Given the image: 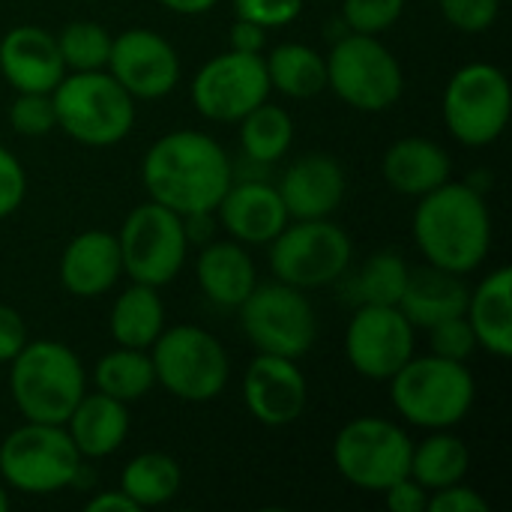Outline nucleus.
Segmentation results:
<instances>
[{
	"instance_id": "obj_1",
	"label": "nucleus",
	"mask_w": 512,
	"mask_h": 512,
	"mask_svg": "<svg viewBox=\"0 0 512 512\" xmlns=\"http://www.w3.org/2000/svg\"><path fill=\"white\" fill-rule=\"evenodd\" d=\"M141 183L150 201L180 216L213 213L234 183V165L213 135L201 129H174L147 147Z\"/></svg>"
},
{
	"instance_id": "obj_2",
	"label": "nucleus",
	"mask_w": 512,
	"mask_h": 512,
	"mask_svg": "<svg viewBox=\"0 0 512 512\" xmlns=\"http://www.w3.org/2000/svg\"><path fill=\"white\" fill-rule=\"evenodd\" d=\"M411 234L426 264L459 276L480 270L492 249V210L486 192L468 180H447L417 198Z\"/></svg>"
},
{
	"instance_id": "obj_3",
	"label": "nucleus",
	"mask_w": 512,
	"mask_h": 512,
	"mask_svg": "<svg viewBox=\"0 0 512 512\" xmlns=\"http://www.w3.org/2000/svg\"><path fill=\"white\" fill-rule=\"evenodd\" d=\"M9 396L18 414L30 423L63 426L72 408L87 393V372L81 357L57 339H27L12 357Z\"/></svg>"
},
{
	"instance_id": "obj_4",
	"label": "nucleus",
	"mask_w": 512,
	"mask_h": 512,
	"mask_svg": "<svg viewBox=\"0 0 512 512\" xmlns=\"http://www.w3.org/2000/svg\"><path fill=\"white\" fill-rule=\"evenodd\" d=\"M387 384L396 414L423 432L456 429L477 402V381L468 363L444 360L432 351L414 354Z\"/></svg>"
},
{
	"instance_id": "obj_5",
	"label": "nucleus",
	"mask_w": 512,
	"mask_h": 512,
	"mask_svg": "<svg viewBox=\"0 0 512 512\" xmlns=\"http://www.w3.org/2000/svg\"><path fill=\"white\" fill-rule=\"evenodd\" d=\"M57 129L84 147H114L129 138L138 102L111 78L108 69L66 72L51 90Z\"/></svg>"
},
{
	"instance_id": "obj_6",
	"label": "nucleus",
	"mask_w": 512,
	"mask_h": 512,
	"mask_svg": "<svg viewBox=\"0 0 512 512\" xmlns=\"http://www.w3.org/2000/svg\"><path fill=\"white\" fill-rule=\"evenodd\" d=\"M156 387L180 402L204 405L225 393L231 378V360L225 345L204 327L174 324L150 345Z\"/></svg>"
},
{
	"instance_id": "obj_7",
	"label": "nucleus",
	"mask_w": 512,
	"mask_h": 512,
	"mask_svg": "<svg viewBox=\"0 0 512 512\" xmlns=\"http://www.w3.org/2000/svg\"><path fill=\"white\" fill-rule=\"evenodd\" d=\"M327 60V90H333L348 108L363 114L390 111L405 93V69L399 57L369 33H342Z\"/></svg>"
},
{
	"instance_id": "obj_8",
	"label": "nucleus",
	"mask_w": 512,
	"mask_h": 512,
	"mask_svg": "<svg viewBox=\"0 0 512 512\" xmlns=\"http://www.w3.org/2000/svg\"><path fill=\"white\" fill-rule=\"evenodd\" d=\"M84 468L69 432L57 423H30L0 441V480L21 495H54L78 483Z\"/></svg>"
},
{
	"instance_id": "obj_9",
	"label": "nucleus",
	"mask_w": 512,
	"mask_h": 512,
	"mask_svg": "<svg viewBox=\"0 0 512 512\" xmlns=\"http://www.w3.org/2000/svg\"><path fill=\"white\" fill-rule=\"evenodd\" d=\"M267 246L273 276L306 294L342 282L354 258L348 231L333 219H291Z\"/></svg>"
},
{
	"instance_id": "obj_10",
	"label": "nucleus",
	"mask_w": 512,
	"mask_h": 512,
	"mask_svg": "<svg viewBox=\"0 0 512 512\" xmlns=\"http://www.w3.org/2000/svg\"><path fill=\"white\" fill-rule=\"evenodd\" d=\"M447 132L465 147L495 144L512 114L510 78L501 66L474 60L459 66L441 96Z\"/></svg>"
},
{
	"instance_id": "obj_11",
	"label": "nucleus",
	"mask_w": 512,
	"mask_h": 512,
	"mask_svg": "<svg viewBox=\"0 0 512 512\" xmlns=\"http://www.w3.org/2000/svg\"><path fill=\"white\" fill-rule=\"evenodd\" d=\"M411 435L387 417H354L333 438V468L354 489L381 495L411 468Z\"/></svg>"
},
{
	"instance_id": "obj_12",
	"label": "nucleus",
	"mask_w": 512,
	"mask_h": 512,
	"mask_svg": "<svg viewBox=\"0 0 512 512\" xmlns=\"http://www.w3.org/2000/svg\"><path fill=\"white\" fill-rule=\"evenodd\" d=\"M240 330L258 354L303 360L318 339V312L306 291L279 279L258 282L240 303Z\"/></svg>"
},
{
	"instance_id": "obj_13",
	"label": "nucleus",
	"mask_w": 512,
	"mask_h": 512,
	"mask_svg": "<svg viewBox=\"0 0 512 512\" xmlns=\"http://www.w3.org/2000/svg\"><path fill=\"white\" fill-rule=\"evenodd\" d=\"M117 246L123 258V273L132 282L162 288L180 276L192 243L186 237L180 213L156 201H144L126 213L117 231Z\"/></svg>"
},
{
	"instance_id": "obj_14",
	"label": "nucleus",
	"mask_w": 512,
	"mask_h": 512,
	"mask_svg": "<svg viewBox=\"0 0 512 512\" xmlns=\"http://www.w3.org/2000/svg\"><path fill=\"white\" fill-rule=\"evenodd\" d=\"M264 54L222 51L213 54L189 81L192 108L210 123H237L255 105L270 99Z\"/></svg>"
},
{
	"instance_id": "obj_15",
	"label": "nucleus",
	"mask_w": 512,
	"mask_h": 512,
	"mask_svg": "<svg viewBox=\"0 0 512 512\" xmlns=\"http://www.w3.org/2000/svg\"><path fill=\"white\" fill-rule=\"evenodd\" d=\"M417 330L399 306H357L345 330V357L366 381H390L417 351Z\"/></svg>"
},
{
	"instance_id": "obj_16",
	"label": "nucleus",
	"mask_w": 512,
	"mask_h": 512,
	"mask_svg": "<svg viewBox=\"0 0 512 512\" xmlns=\"http://www.w3.org/2000/svg\"><path fill=\"white\" fill-rule=\"evenodd\" d=\"M105 69L135 102L165 99L177 87L183 72L174 42L150 27H129L117 33L111 39Z\"/></svg>"
},
{
	"instance_id": "obj_17",
	"label": "nucleus",
	"mask_w": 512,
	"mask_h": 512,
	"mask_svg": "<svg viewBox=\"0 0 512 512\" xmlns=\"http://www.w3.org/2000/svg\"><path fill=\"white\" fill-rule=\"evenodd\" d=\"M243 405L267 429L294 426L309 405V381L300 360L255 354L243 375Z\"/></svg>"
},
{
	"instance_id": "obj_18",
	"label": "nucleus",
	"mask_w": 512,
	"mask_h": 512,
	"mask_svg": "<svg viewBox=\"0 0 512 512\" xmlns=\"http://www.w3.org/2000/svg\"><path fill=\"white\" fill-rule=\"evenodd\" d=\"M291 219H330L348 192V174L333 153L309 150L288 162L276 183Z\"/></svg>"
},
{
	"instance_id": "obj_19",
	"label": "nucleus",
	"mask_w": 512,
	"mask_h": 512,
	"mask_svg": "<svg viewBox=\"0 0 512 512\" xmlns=\"http://www.w3.org/2000/svg\"><path fill=\"white\" fill-rule=\"evenodd\" d=\"M0 75L15 93H51L63 75L57 36L39 24H15L0 36Z\"/></svg>"
},
{
	"instance_id": "obj_20",
	"label": "nucleus",
	"mask_w": 512,
	"mask_h": 512,
	"mask_svg": "<svg viewBox=\"0 0 512 512\" xmlns=\"http://www.w3.org/2000/svg\"><path fill=\"white\" fill-rule=\"evenodd\" d=\"M213 216H219V225L228 231V237L243 246H267L291 222L276 183L258 177L234 180Z\"/></svg>"
},
{
	"instance_id": "obj_21",
	"label": "nucleus",
	"mask_w": 512,
	"mask_h": 512,
	"mask_svg": "<svg viewBox=\"0 0 512 512\" xmlns=\"http://www.w3.org/2000/svg\"><path fill=\"white\" fill-rule=\"evenodd\" d=\"M57 276L63 291L81 300H96L108 294L123 276V258L117 246V234L90 228L75 234L57 261Z\"/></svg>"
},
{
	"instance_id": "obj_22",
	"label": "nucleus",
	"mask_w": 512,
	"mask_h": 512,
	"mask_svg": "<svg viewBox=\"0 0 512 512\" xmlns=\"http://www.w3.org/2000/svg\"><path fill=\"white\" fill-rule=\"evenodd\" d=\"M381 177L393 192L405 198H423L453 180V159L438 141L405 135L387 147L381 159Z\"/></svg>"
},
{
	"instance_id": "obj_23",
	"label": "nucleus",
	"mask_w": 512,
	"mask_h": 512,
	"mask_svg": "<svg viewBox=\"0 0 512 512\" xmlns=\"http://www.w3.org/2000/svg\"><path fill=\"white\" fill-rule=\"evenodd\" d=\"M195 279L204 297L219 309H240V303L258 285V267L249 246L237 240H207L195 261Z\"/></svg>"
},
{
	"instance_id": "obj_24",
	"label": "nucleus",
	"mask_w": 512,
	"mask_h": 512,
	"mask_svg": "<svg viewBox=\"0 0 512 512\" xmlns=\"http://www.w3.org/2000/svg\"><path fill=\"white\" fill-rule=\"evenodd\" d=\"M468 294L471 288L465 276L441 270L435 264H423V267H411L399 309L414 324V330H429L447 318L465 315Z\"/></svg>"
},
{
	"instance_id": "obj_25",
	"label": "nucleus",
	"mask_w": 512,
	"mask_h": 512,
	"mask_svg": "<svg viewBox=\"0 0 512 512\" xmlns=\"http://www.w3.org/2000/svg\"><path fill=\"white\" fill-rule=\"evenodd\" d=\"M63 429L69 432V438H72V444L84 462L87 459H108L129 438V429H132L129 405L117 402L99 390L84 393L81 402L66 417Z\"/></svg>"
},
{
	"instance_id": "obj_26",
	"label": "nucleus",
	"mask_w": 512,
	"mask_h": 512,
	"mask_svg": "<svg viewBox=\"0 0 512 512\" xmlns=\"http://www.w3.org/2000/svg\"><path fill=\"white\" fill-rule=\"evenodd\" d=\"M465 318L477 336V348L489 351L498 360L512 357V270H489L477 288L468 294Z\"/></svg>"
},
{
	"instance_id": "obj_27",
	"label": "nucleus",
	"mask_w": 512,
	"mask_h": 512,
	"mask_svg": "<svg viewBox=\"0 0 512 512\" xmlns=\"http://www.w3.org/2000/svg\"><path fill=\"white\" fill-rule=\"evenodd\" d=\"M165 321L168 318H165V303L159 297V288L132 282L129 288H123L117 294V300L111 306L108 333H111L114 345L150 351V345L168 327Z\"/></svg>"
},
{
	"instance_id": "obj_28",
	"label": "nucleus",
	"mask_w": 512,
	"mask_h": 512,
	"mask_svg": "<svg viewBox=\"0 0 512 512\" xmlns=\"http://www.w3.org/2000/svg\"><path fill=\"white\" fill-rule=\"evenodd\" d=\"M270 90L285 99H315L327 90V60L306 42H279L264 51Z\"/></svg>"
},
{
	"instance_id": "obj_29",
	"label": "nucleus",
	"mask_w": 512,
	"mask_h": 512,
	"mask_svg": "<svg viewBox=\"0 0 512 512\" xmlns=\"http://www.w3.org/2000/svg\"><path fill=\"white\" fill-rule=\"evenodd\" d=\"M117 489L138 507V510H153L171 504L180 489H183V471L180 462L171 453L162 450H147L132 456L117 480Z\"/></svg>"
},
{
	"instance_id": "obj_30",
	"label": "nucleus",
	"mask_w": 512,
	"mask_h": 512,
	"mask_svg": "<svg viewBox=\"0 0 512 512\" xmlns=\"http://www.w3.org/2000/svg\"><path fill=\"white\" fill-rule=\"evenodd\" d=\"M468 468H471L468 444L450 429H435L420 444H414L408 477H414L426 492H435L462 483L468 477Z\"/></svg>"
},
{
	"instance_id": "obj_31",
	"label": "nucleus",
	"mask_w": 512,
	"mask_h": 512,
	"mask_svg": "<svg viewBox=\"0 0 512 512\" xmlns=\"http://www.w3.org/2000/svg\"><path fill=\"white\" fill-rule=\"evenodd\" d=\"M240 150L249 162L273 165L282 162L294 147V117L288 108L264 99L246 117L237 120Z\"/></svg>"
},
{
	"instance_id": "obj_32",
	"label": "nucleus",
	"mask_w": 512,
	"mask_h": 512,
	"mask_svg": "<svg viewBox=\"0 0 512 512\" xmlns=\"http://www.w3.org/2000/svg\"><path fill=\"white\" fill-rule=\"evenodd\" d=\"M93 387L117 402H138L156 387V372L150 351L144 348H123L114 345L93 363Z\"/></svg>"
},
{
	"instance_id": "obj_33",
	"label": "nucleus",
	"mask_w": 512,
	"mask_h": 512,
	"mask_svg": "<svg viewBox=\"0 0 512 512\" xmlns=\"http://www.w3.org/2000/svg\"><path fill=\"white\" fill-rule=\"evenodd\" d=\"M351 273V270H348ZM411 264L402 252L378 249L369 255L357 273H351V294L357 306H399L408 285Z\"/></svg>"
},
{
	"instance_id": "obj_34",
	"label": "nucleus",
	"mask_w": 512,
	"mask_h": 512,
	"mask_svg": "<svg viewBox=\"0 0 512 512\" xmlns=\"http://www.w3.org/2000/svg\"><path fill=\"white\" fill-rule=\"evenodd\" d=\"M57 36V48L63 57L66 72H93V69H105L108 54H111V33L90 18H75L69 24L60 27Z\"/></svg>"
},
{
	"instance_id": "obj_35",
	"label": "nucleus",
	"mask_w": 512,
	"mask_h": 512,
	"mask_svg": "<svg viewBox=\"0 0 512 512\" xmlns=\"http://www.w3.org/2000/svg\"><path fill=\"white\" fill-rule=\"evenodd\" d=\"M9 126L21 138H45L57 129L51 93H15L9 105Z\"/></svg>"
},
{
	"instance_id": "obj_36",
	"label": "nucleus",
	"mask_w": 512,
	"mask_h": 512,
	"mask_svg": "<svg viewBox=\"0 0 512 512\" xmlns=\"http://www.w3.org/2000/svg\"><path fill=\"white\" fill-rule=\"evenodd\" d=\"M408 0H342V21L351 33L381 36L405 12Z\"/></svg>"
},
{
	"instance_id": "obj_37",
	"label": "nucleus",
	"mask_w": 512,
	"mask_h": 512,
	"mask_svg": "<svg viewBox=\"0 0 512 512\" xmlns=\"http://www.w3.org/2000/svg\"><path fill=\"white\" fill-rule=\"evenodd\" d=\"M429 333V348L432 354L444 357V360H456V363H468L480 348H477V336L468 324L465 315L447 318L435 327L426 330Z\"/></svg>"
},
{
	"instance_id": "obj_38",
	"label": "nucleus",
	"mask_w": 512,
	"mask_h": 512,
	"mask_svg": "<svg viewBox=\"0 0 512 512\" xmlns=\"http://www.w3.org/2000/svg\"><path fill=\"white\" fill-rule=\"evenodd\" d=\"M441 15L462 33H486L501 15V0H438Z\"/></svg>"
},
{
	"instance_id": "obj_39",
	"label": "nucleus",
	"mask_w": 512,
	"mask_h": 512,
	"mask_svg": "<svg viewBox=\"0 0 512 512\" xmlns=\"http://www.w3.org/2000/svg\"><path fill=\"white\" fill-rule=\"evenodd\" d=\"M231 3H234L237 18L276 30V27H288L291 21H297L306 0H231Z\"/></svg>"
},
{
	"instance_id": "obj_40",
	"label": "nucleus",
	"mask_w": 512,
	"mask_h": 512,
	"mask_svg": "<svg viewBox=\"0 0 512 512\" xmlns=\"http://www.w3.org/2000/svg\"><path fill=\"white\" fill-rule=\"evenodd\" d=\"M27 198V171L15 153L0 144V219H9Z\"/></svg>"
},
{
	"instance_id": "obj_41",
	"label": "nucleus",
	"mask_w": 512,
	"mask_h": 512,
	"mask_svg": "<svg viewBox=\"0 0 512 512\" xmlns=\"http://www.w3.org/2000/svg\"><path fill=\"white\" fill-rule=\"evenodd\" d=\"M426 512H489V501L477 489L465 486L462 480V483L429 492Z\"/></svg>"
},
{
	"instance_id": "obj_42",
	"label": "nucleus",
	"mask_w": 512,
	"mask_h": 512,
	"mask_svg": "<svg viewBox=\"0 0 512 512\" xmlns=\"http://www.w3.org/2000/svg\"><path fill=\"white\" fill-rule=\"evenodd\" d=\"M381 495H384V504L390 512H426V504H429V492L414 477L396 480Z\"/></svg>"
},
{
	"instance_id": "obj_43",
	"label": "nucleus",
	"mask_w": 512,
	"mask_h": 512,
	"mask_svg": "<svg viewBox=\"0 0 512 512\" xmlns=\"http://www.w3.org/2000/svg\"><path fill=\"white\" fill-rule=\"evenodd\" d=\"M27 324L18 309L0 303V363H12V357L27 345Z\"/></svg>"
},
{
	"instance_id": "obj_44",
	"label": "nucleus",
	"mask_w": 512,
	"mask_h": 512,
	"mask_svg": "<svg viewBox=\"0 0 512 512\" xmlns=\"http://www.w3.org/2000/svg\"><path fill=\"white\" fill-rule=\"evenodd\" d=\"M267 36H270L267 27H261L255 21H246V18H234L231 33H228V48L240 51V54H264L270 48Z\"/></svg>"
},
{
	"instance_id": "obj_45",
	"label": "nucleus",
	"mask_w": 512,
	"mask_h": 512,
	"mask_svg": "<svg viewBox=\"0 0 512 512\" xmlns=\"http://www.w3.org/2000/svg\"><path fill=\"white\" fill-rule=\"evenodd\" d=\"M87 512H141L120 489H105V492H96L90 501H87Z\"/></svg>"
},
{
	"instance_id": "obj_46",
	"label": "nucleus",
	"mask_w": 512,
	"mask_h": 512,
	"mask_svg": "<svg viewBox=\"0 0 512 512\" xmlns=\"http://www.w3.org/2000/svg\"><path fill=\"white\" fill-rule=\"evenodd\" d=\"M159 6H165L168 12H174V15H186V18H192V15H207L210 9H216V3L219 0H156Z\"/></svg>"
},
{
	"instance_id": "obj_47",
	"label": "nucleus",
	"mask_w": 512,
	"mask_h": 512,
	"mask_svg": "<svg viewBox=\"0 0 512 512\" xmlns=\"http://www.w3.org/2000/svg\"><path fill=\"white\" fill-rule=\"evenodd\" d=\"M9 510V489H6V483L0 480V512Z\"/></svg>"
}]
</instances>
